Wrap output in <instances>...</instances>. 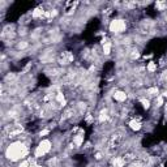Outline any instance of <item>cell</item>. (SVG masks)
<instances>
[{
  "instance_id": "6da1fadb",
  "label": "cell",
  "mask_w": 167,
  "mask_h": 167,
  "mask_svg": "<svg viewBox=\"0 0 167 167\" xmlns=\"http://www.w3.org/2000/svg\"><path fill=\"white\" fill-rule=\"evenodd\" d=\"M28 154H29V148L22 141L11 142L5 149V158L9 162H17L20 159H24Z\"/></svg>"
},
{
  "instance_id": "7a4b0ae2",
  "label": "cell",
  "mask_w": 167,
  "mask_h": 167,
  "mask_svg": "<svg viewBox=\"0 0 167 167\" xmlns=\"http://www.w3.org/2000/svg\"><path fill=\"white\" fill-rule=\"evenodd\" d=\"M52 149V142L48 138H43L34 150V158H42L47 155Z\"/></svg>"
},
{
  "instance_id": "3957f363",
  "label": "cell",
  "mask_w": 167,
  "mask_h": 167,
  "mask_svg": "<svg viewBox=\"0 0 167 167\" xmlns=\"http://www.w3.org/2000/svg\"><path fill=\"white\" fill-rule=\"evenodd\" d=\"M108 30L114 34H122L127 30V21L123 18H115L112 20L108 25Z\"/></svg>"
},
{
  "instance_id": "277c9868",
  "label": "cell",
  "mask_w": 167,
  "mask_h": 167,
  "mask_svg": "<svg viewBox=\"0 0 167 167\" xmlns=\"http://www.w3.org/2000/svg\"><path fill=\"white\" fill-rule=\"evenodd\" d=\"M114 99L116 101V102H119V103H122V102H125L127 101V98H128V94L125 93V91H123V90H116L115 93H114Z\"/></svg>"
},
{
  "instance_id": "5b68a950",
  "label": "cell",
  "mask_w": 167,
  "mask_h": 167,
  "mask_svg": "<svg viewBox=\"0 0 167 167\" xmlns=\"http://www.w3.org/2000/svg\"><path fill=\"white\" fill-rule=\"evenodd\" d=\"M111 50H112V43H111L110 41H105V39H103L102 41V52H103V55L108 56V55L111 54Z\"/></svg>"
},
{
  "instance_id": "8992f818",
  "label": "cell",
  "mask_w": 167,
  "mask_h": 167,
  "mask_svg": "<svg viewBox=\"0 0 167 167\" xmlns=\"http://www.w3.org/2000/svg\"><path fill=\"white\" fill-rule=\"evenodd\" d=\"M128 125H129V128H131L132 131H135V132H138L140 129L142 128V123L140 122L138 119H132L131 122L128 123Z\"/></svg>"
},
{
  "instance_id": "52a82bcc",
  "label": "cell",
  "mask_w": 167,
  "mask_h": 167,
  "mask_svg": "<svg viewBox=\"0 0 167 167\" xmlns=\"http://www.w3.org/2000/svg\"><path fill=\"white\" fill-rule=\"evenodd\" d=\"M45 13H46V11L42 7H38V8H36V9L33 11L32 17L33 18H42V17L45 16Z\"/></svg>"
},
{
  "instance_id": "ba28073f",
  "label": "cell",
  "mask_w": 167,
  "mask_h": 167,
  "mask_svg": "<svg viewBox=\"0 0 167 167\" xmlns=\"http://www.w3.org/2000/svg\"><path fill=\"white\" fill-rule=\"evenodd\" d=\"M73 144L76 145V148H80L81 145L84 144V133H78V135H74L73 136Z\"/></svg>"
},
{
  "instance_id": "9c48e42d",
  "label": "cell",
  "mask_w": 167,
  "mask_h": 167,
  "mask_svg": "<svg viewBox=\"0 0 167 167\" xmlns=\"http://www.w3.org/2000/svg\"><path fill=\"white\" fill-rule=\"evenodd\" d=\"M125 158H123V157H115L112 159V164H114V167H124L125 166Z\"/></svg>"
},
{
  "instance_id": "30bf717a",
  "label": "cell",
  "mask_w": 167,
  "mask_h": 167,
  "mask_svg": "<svg viewBox=\"0 0 167 167\" xmlns=\"http://www.w3.org/2000/svg\"><path fill=\"white\" fill-rule=\"evenodd\" d=\"M55 101L60 105V106H65L67 105V99H65V95L63 93H58L55 95Z\"/></svg>"
},
{
  "instance_id": "8fae6325",
  "label": "cell",
  "mask_w": 167,
  "mask_h": 167,
  "mask_svg": "<svg viewBox=\"0 0 167 167\" xmlns=\"http://www.w3.org/2000/svg\"><path fill=\"white\" fill-rule=\"evenodd\" d=\"M157 68H158V65L155 61H149L148 65H146V71L149 73H154V72H157Z\"/></svg>"
},
{
  "instance_id": "7c38bea8",
  "label": "cell",
  "mask_w": 167,
  "mask_h": 167,
  "mask_svg": "<svg viewBox=\"0 0 167 167\" xmlns=\"http://www.w3.org/2000/svg\"><path fill=\"white\" fill-rule=\"evenodd\" d=\"M148 95L149 97H155V98H157V97L159 95V90H158V87H150V89H148Z\"/></svg>"
},
{
  "instance_id": "4fadbf2b",
  "label": "cell",
  "mask_w": 167,
  "mask_h": 167,
  "mask_svg": "<svg viewBox=\"0 0 167 167\" xmlns=\"http://www.w3.org/2000/svg\"><path fill=\"white\" fill-rule=\"evenodd\" d=\"M141 103H142V107H144L145 110H149V108H150V101H149V99H145V98H142Z\"/></svg>"
},
{
  "instance_id": "5bb4252c",
  "label": "cell",
  "mask_w": 167,
  "mask_h": 167,
  "mask_svg": "<svg viewBox=\"0 0 167 167\" xmlns=\"http://www.w3.org/2000/svg\"><path fill=\"white\" fill-rule=\"evenodd\" d=\"M166 7H167V4L166 3H162V1H157V3H155V8H157V9H159V11H163Z\"/></svg>"
},
{
  "instance_id": "9a60e30c",
  "label": "cell",
  "mask_w": 167,
  "mask_h": 167,
  "mask_svg": "<svg viewBox=\"0 0 167 167\" xmlns=\"http://www.w3.org/2000/svg\"><path fill=\"white\" fill-rule=\"evenodd\" d=\"M163 103H164V98L161 95V94H159V95L157 97V105H155V106H157V107H161Z\"/></svg>"
},
{
  "instance_id": "2e32d148",
  "label": "cell",
  "mask_w": 167,
  "mask_h": 167,
  "mask_svg": "<svg viewBox=\"0 0 167 167\" xmlns=\"http://www.w3.org/2000/svg\"><path fill=\"white\" fill-rule=\"evenodd\" d=\"M128 167H142V163H140V162H133V163H131Z\"/></svg>"
},
{
  "instance_id": "e0dca14e",
  "label": "cell",
  "mask_w": 167,
  "mask_h": 167,
  "mask_svg": "<svg viewBox=\"0 0 167 167\" xmlns=\"http://www.w3.org/2000/svg\"><path fill=\"white\" fill-rule=\"evenodd\" d=\"M48 133H50V131H48V129H43V131H41L39 132V136H46V135H48Z\"/></svg>"
}]
</instances>
